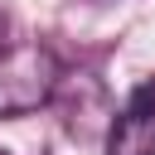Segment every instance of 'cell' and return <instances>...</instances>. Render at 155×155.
Segmentation results:
<instances>
[{
	"label": "cell",
	"instance_id": "obj_1",
	"mask_svg": "<svg viewBox=\"0 0 155 155\" xmlns=\"http://www.w3.org/2000/svg\"><path fill=\"white\" fill-rule=\"evenodd\" d=\"M63 68L44 44H15L0 53V116H29L53 102Z\"/></svg>",
	"mask_w": 155,
	"mask_h": 155
},
{
	"label": "cell",
	"instance_id": "obj_2",
	"mask_svg": "<svg viewBox=\"0 0 155 155\" xmlns=\"http://www.w3.org/2000/svg\"><path fill=\"white\" fill-rule=\"evenodd\" d=\"M107 155H155V78H145L126 97L121 116H111Z\"/></svg>",
	"mask_w": 155,
	"mask_h": 155
},
{
	"label": "cell",
	"instance_id": "obj_3",
	"mask_svg": "<svg viewBox=\"0 0 155 155\" xmlns=\"http://www.w3.org/2000/svg\"><path fill=\"white\" fill-rule=\"evenodd\" d=\"M0 155H10V150H0Z\"/></svg>",
	"mask_w": 155,
	"mask_h": 155
}]
</instances>
